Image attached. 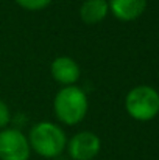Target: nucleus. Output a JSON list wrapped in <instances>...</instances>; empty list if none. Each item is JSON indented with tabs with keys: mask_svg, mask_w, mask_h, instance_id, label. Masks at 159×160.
Returning a JSON list of instances; mask_svg holds the SVG:
<instances>
[{
	"mask_svg": "<svg viewBox=\"0 0 159 160\" xmlns=\"http://www.w3.org/2000/svg\"><path fill=\"white\" fill-rule=\"evenodd\" d=\"M30 148L44 159H56L67 146L66 132L55 123L41 121L34 124L28 135Z\"/></svg>",
	"mask_w": 159,
	"mask_h": 160,
	"instance_id": "obj_1",
	"label": "nucleus"
},
{
	"mask_svg": "<svg viewBox=\"0 0 159 160\" xmlns=\"http://www.w3.org/2000/svg\"><path fill=\"white\" fill-rule=\"evenodd\" d=\"M87 95L78 86H66L62 87L53 101V109L56 118L69 126L78 124L87 113Z\"/></svg>",
	"mask_w": 159,
	"mask_h": 160,
	"instance_id": "obj_2",
	"label": "nucleus"
},
{
	"mask_svg": "<svg viewBox=\"0 0 159 160\" xmlns=\"http://www.w3.org/2000/svg\"><path fill=\"white\" fill-rule=\"evenodd\" d=\"M125 109L137 121H150L159 113V93L150 86L131 89L125 98Z\"/></svg>",
	"mask_w": 159,
	"mask_h": 160,
	"instance_id": "obj_3",
	"label": "nucleus"
},
{
	"mask_svg": "<svg viewBox=\"0 0 159 160\" xmlns=\"http://www.w3.org/2000/svg\"><path fill=\"white\" fill-rule=\"evenodd\" d=\"M31 154L28 137L14 128L0 131V160H28Z\"/></svg>",
	"mask_w": 159,
	"mask_h": 160,
	"instance_id": "obj_4",
	"label": "nucleus"
},
{
	"mask_svg": "<svg viewBox=\"0 0 159 160\" xmlns=\"http://www.w3.org/2000/svg\"><path fill=\"white\" fill-rule=\"evenodd\" d=\"M102 148V142L97 134L91 131H81L67 140V152L72 160H94Z\"/></svg>",
	"mask_w": 159,
	"mask_h": 160,
	"instance_id": "obj_5",
	"label": "nucleus"
},
{
	"mask_svg": "<svg viewBox=\"0 0 159 160\" xmlns=\"http://www.w3.org/2000/svg\"><path fill=\"white\" fill-rule=\"evenodd\" d=\"M53 79L59 84L66 86H75V82L80 79V67L77 61H73L69 56H58L50 65Z\"/></svg>",
	"mask_w": 159,
	"mask_h": 160,
	"instance_id": "obj_6",
	"label": "nucleus"
},
{
	"mask_svg": "<svg viewBox=\"0 0 159 160\" xmlns=\"http://www.w3.org/2000/svg\"><path fill=\"white\" fill-rule=\"evenodd\" d=\"M108 3L111 14L122 22L136 20L147 9V0H109Z\"/></svg>",
	"mask_w": 159,
	"mask_h": 160,
	"instance_id": "obj_7",
	"label": "nucleus"
},
{
	"mask_svg": "<svg viewBox=\"0 0 159 160\" xmlns=\"http://www.w3.org/2000/svg\"><path fill=\"white\" fill-rule=\"evenodd\" d=\"M109 14L108 0H84L80 8V17L84 23L94 25L105 20Z\"/></svg>",
	"mask_w": 159,
	"mask_h": 160,
	"instance_id": "obj_8",
	"label": "nucleus"
},
{
	"mask_svg": "<svg viewBox=\"0 0 159 160\" xmlns=\"http://www.w3.org/2000/svg\"><path fill=\"white\" fill-rule=\"evenodd\" d=\"M16 3L19 6H22L24 9H28V11H39V9H44L47 8L52 0H16Z\"/></svg>",
	"mask_w": 159,
	"mask_h": 160,
	"instance_id": "obj_9",
	"label": "nucleus"
},
{
	"mask_svg": "<svg viewBox=\"0 0 159 160\" xmlns=\"http://www.w3.org/2000/svg\"><path fill=\"white\" fill-rule=\"evenodd\" d=\"M11 121V112H9V107L8 104L0 100V129H5Z\"/></svg>",
	"mask_w": 159,
	"mask_h": 160,
	"instance_id": "obj_10",
	"label": "nucleus"
}]
</instances>
